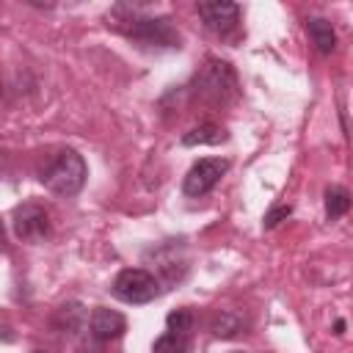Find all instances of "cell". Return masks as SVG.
Here are the masks:
<instances>
[{"label":"cell","instance_id":"obj_1","mask_svg":"<svg viewBox=\"0 0 353 353\" xmlns=\"http://www.w3.org/2000/svg\"><path fill=\"white\" fill-rule=\"evenodd\" d=\"M119 30L141 44V47H157V50H174L182 44V36L176 30V25L168 17H141V14H127L119 22Z\"/></svg>","mask_w":353,"mask_h":353},{"label":"cell","instance_id":"obj_2","mask_svg":"<svg viewBox=\"0 0 353 353\" xmlns=\"http://www.w3.org/2000/svg\"><path fill=\"white\" fill-rule=\"evenodd\" d=\"M85 176H88V168H85L83 154H77L74 149H63L41 171V185L47 190H52L55 196H66L69 199V196H77L83 190Z\"/></svg>","mask_w":353,"mask_h":353},{"label":"cell","instance_id":"obj_3","mask_svg":"<svg viewBox=\"0 0 353 353\" xmlns=\"http://www.w3.org/2000/svg\"><path fill=\"white\" fill-rule=\"evenodd\" d=\"M196 94L210 102H229L237 94V77L226 61H207L196 74Z\"/></svg>","mask_w":353,"mask_h":353},{"label":"cell","instance_id":"obj_4","mask_svg":"<svg viewBox=\"0 0 353 353\" xmlns=\"http://www.w3.org/2000/svg\"><path fill=\"white\" fill-rule=\"evenodd\" d=\"M113 295L124 303H149L160 295V281L143 268H124L113 279Z\"/></svg>","mask_w":353,"mask_h":353},{"label":"cell","instance_id":"obj_5","mask_svg":"<svg viewBox=\"0 0 353 353\" xmlns=\"http://www.w3.org/2000/svg\"><path fill=\"white\" fill-rule=\"evenodd\" d=\"M193 325L196 317L190 309H174L165 317V331L154 339L152 353H188L193 342Z\"/></svg>","mask_w":353,"mask_h":353},{"label":"cell","instance_id":"obj_6","mask_svg":"<svg viewBox=\"0 0 353 353\" xmlns=\"http://www.w3.org/2000/svg\"><path fill=\"white\" fill-rule=\"evenodd\" d=\"M226 168H229V160H223V157H201V160H196V163L190 165V171L185 174L182 190H185L188 196H193V199L207 196V193L221 182V176L226 174Z\"/></svg>","mask_w":353,"mask_h":353},{"label":"cell","instance_id":"obj_7","mask_svg":"<svg viewBox=\"0 0 353 353\" xmlns=\"http://www.w3.org/2000/svg\"><path fill=\"white\" fill-rule=\"evenodd\" d=\"M14 234L25 243H41L50 237V215L44 207L28 201L14 210Z\"/></svg>","mask_w":353,"mask_h":353},{"label":"cell","instance_id":"obj_8","mask_svg":"<svg viewBox=\"0 0 353 353\" xmlns=\"http://www.w3.org/2000/svg\"><path fill=\"white\" fill-rule=\"evenodd\" d=\"M199 17L204 19V28L221 39L232 36L240 25V6L237 3H226V0H215V3H199Z\"/></svg>","mask_w":353,"mask_h":353},{"label":"cell","instance_id":"obj_9","mask_svg":"<svg viewBox=\"0 0 353 353\" xmlns=\"http://www.w3.org/2000/svg\"><path fill=\"white\" fill-rule=\"evenodd\" d=\"M88 328H91L88 334H91L97 342H110V339H116V336H121V334H124L127 320H124V314H119V312H113V309L99 306V309H94V312H91Z\"/></svg>","mask_w":353,"mask_h":353},{"label":"cell","instance_id":"obj_10","mask_svg":"<svg viewBox=\"0 0 353 353\" xmlns=\"http://www.w3.org/2000/svg\"><path fill=\"white\" fill-rule=\"evenodd\" d=\"M306 33L312 39V44L317 47L320 55H331L334 47H336V33H334V25L323 17H312L306 19Z\"/></svg>","mask_w":353,"mask_h":353},{"label":"cell","instance_id":"obj_11","mask_svg":"<svg viewBox=\"0 0 353 353\" xmlns=\"http://www.w3.org/2000/svg\"><path fill=\"white\" fill-rule=\"evenodd\" d=\"M221 141H226V132H223V127H218V124H212V121H204V124H199V127H193L190 132L182 135V143H185V146L221 143Z\"/></svg>","mask_w":353,"mask_h":353},{"label":"cell","instance_id":"obj_12","mask_svg":"<svg viewBox=\"0 0 353 353\" xmlns=\"http://www.w3.org/2000/svg\"><path fill=\"white\" fill-rule=\"evenodd\" d=\"M347 210H350V193H347L345 188H339V185L328 188V190H325V218H328V221H336V218H342Z\"/></svg>","mask_w":353,"mask_h":353},{"label":"cell","instance_id":"obj_13","mask_svg":"<svg viewBox=\"0 0 353 353\" xmlns=\"http://www.w3.org/2000/svg\"><path fill=\"white\" fill-rule=\"evenodd\" d=\"M243 328H245V320H243L237 312H223V314L212 323V334H215V336H223V339H226V336H237Z\"/></svg>","mask_w":353,"mask_h":353},{"label":"cell","instance_id":"obj_14","mask_svg":"<svg viewBox=\"0 0 353 353\" xmlns=\"http://www.w3.org/2000/svg\"><path fill=\"white\" fill-rule=\"evenodd\" d=\"M290 212H292V210H290V204H284V207H273V210L265 215L262 226H265V229H273V226H279V223H281V221H284Z\"/></svg>","mask_w":353,"mask_h":353},{"label":"cell","instance_id":"obj_15","mask_svg":"<svg viewBox=\"0 0 353 353\" xmlns=\"http://www.w3.org/2000/svg\"><path fill=\"white\" fill-rule=\"evenodd\" d=\"M334 334H345V320H336L334 323Z\"/></svg>","mask_w":353,"mask_h":353},{"label":"cell","instance_id":"obj_16","mask_svg":"<svg viewBox=\"0 0 353 353\" xmlns=\"http://www.w3.org/2000/svg\"><path fill=\"white\" fill-rule=\"evenodd\" d=\"M3 243H6V232H3V223H0V251H3Z\"/></svg>","mask_w":353,"mask_h":353},{"label":"cell","instance_id":"obj_17","mask_svg":"<svg viewBox=\"0 0 353 353\" xmlns=\"http://www.w3.org/2000/svg\"><path fill=\"white\" fill-rule=\"evenodd\" d=\"M0 94H3V88H0Z\"/></svg>","mask_w":353,"mask_h":353}]
</instances>
